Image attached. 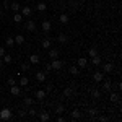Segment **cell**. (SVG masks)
Masks as SVG:
<instances>
[{"label": "cell", "instance_id": "21", "mask_svg": "<svg viewBox=\"0 0 122 122\" xmlns=\"http://www.w3.org/2000/svg\"><path fill=\"white\" fill-rule=\"evenodd\" d=\"M59 20H60V23H62V25H67V23H68V15H67V13H62Z\"/></svg>", "mask_w": 122, "mask_h": 122}, {"label": "cell", "instance_id": "25", "mask_svg": "<svg viewBox=\"0 0 122 122\" xmlns=\"http://www.w3.org/2000/svg\"><path fill=\"white\" fill-rule=\"evenodd\" d=\"M103 88L106 91H109V90H111V81H109V80H103Z\"/></svg>", "mask_w": 122, "mask_h": 122}, {"label": "cell", "instance_id": "32", "mask_svg": "<svg viewBox=\"0 0 122 122\" xmlns=\"http://www.w3.org/2000/svg\"><path fill=\"white\" fill-rule=\"evenodd\" d=\"M20 85H21V86H26V85H28V78H26V76H21V78H20Z\"/></svg>", "mask_w": 122, "mask_h": 122}, {"label": "cell", "instance_id": "33", "mask_svg": "<svg viewBox=\"0 0 122 122\" xmlns=\"http://www.w3.org/2000/svg\"><path fill=\"white\" fill-rule=\"evenodd\" d=\"M64 111H65V107H64V104H59V106H57V109H56V112H57V114H62Z\"/></svg>", "mask_w": 122, "mask_h": 122}, {"label": "cell", "instance_id": "38", "mask_svg": "<svg viewBox=\"0 0 122 122\" xmlns=\"http://www.w3.org/2000/svg\"><path fill=\"white\" fill-rule=\"evenodd\" d=\"M26 114H28V112H26V111H23V109H20V111H18V116H20V117H25Z\"/></svg>", "mask_w": 122, "mask_h": 122}, {"label": "cell", "instance_id": "18", "mask_svg": "<svg viewBox=\"0 0 122 122\" xmlns=\"http://www.w3.org/2000/svg\"><path fill=\"white\" fill-rule=\"evenodd\" d=\"M29 62H31V64H34V65H36V64H39V56H38V54L29 56Z\"/></svg>", "mask_w": 122, "mask_h": 122}, {"label": "cell", "instance_id": "34", "mask_svg": "<svg viewBox=\"0 0 122 122\" xmlns=\"http://www.w3.org/2000/svg\"><path fill=\"white\" fill-rule=\"evenodd\" d=\"M7 46H8V47L15 46V39H13V38H7Z\"/></svg>", "mask_w": 122, "mask_h": 122}, {"label": "cell", "instance_id": "22", "mask_svg": "<svg viewBox=\"0 0 122 122\" xmlns=\"http://www.w3.org/2000/svg\"><path fill=\"white\" fill-rule=\"evenodd\" d=\"M13 39H15V44H23V42H25V38H23L21 34H16Z\"/></svg>", "mask_w": 122, "mask_h": 122}, {"label": "cell", "instance_id": "2", "mask_svg": "<svg viewBox=\"0 0 122 122\" xmlns=\"http://www.w3.org/2000/svg\"><path fill=\"white\" fill-rule=\"evenodd\" d=\"M64 67L62 64V60H59V59H52V64H51V68H54V70H60Z\"/></svg>", "mask_w": 122, "mask_h": 122}, {"label": "cell", "instance_id": "16", "mask_svg": "<svg viewBox=\"0 0 122 122\" xmlns=\"http://www.w3.org/2000/svg\"><path fill=\"white\" fill-rule=\"evenodd\" d=\"M72 94H73V90H72V88H65L64 93H62V98H70Z\"/></svg>", "mask_w": 122, "mask_h": 122}, {"label": "cell", "instance_id": "10", "mask_svg": "<svg viewBox=\"0 0 122 122\" xmlns=\"http://www.w3.org/2000/svg\"><path fill=\"white\" fill-rule=\"evenodd\" d=\"M10 93L13 94V96H18V94L21 93V90H20V86H16V85H11V90H10Z\"/></svg>", "mask_w": 122, "mask_h": 122}, {"label": "cell", "instance_id": "23", "mask_svg": "<svg viewBox=\"0 0 122 122\" xmlns=\"http://www.w3.org/2000/svg\"><path fill=\"white\" fill-rule=\"evenodd\" d=\"M72 119H81V112L78 111V109H73V112H72Z\"/></svg>", "mask_w": 122, "mask_h": 122}, {"label": "cell", "instance_id": "29", "mask_svg": "<svg viewBox=\"0 0 122 122\" xmlns=\"http://www.w3.org/2000/svg\"><path fill=\"white\" fill-rule=\"evenodd\" d=\"M88 114H90L91 117H94V116H98V109H96V107H91V109H88Z\"/></svg>", "mask_w": 122, "mask_h": 122}, {"label": "cell", "instance_id": "11", "mask_svg": "<svg viewBox=\"0 0 122 122\" xmlns=\"http://www.w3.org/2000/svg\"><path fill=\"white\" fill-rule=\"evenodd\" d=\"M119 99H121V98H119V93H111L109 94V101H111V103H119Z\"/></svg>", "mask_w": 122, "mask_h": 122}, {"label": "cell", "instance_id": "36", "mask_svg": "<svg viewBox=\"0 0 122 122\" xmlns=\"http://www.w3.org/2000/svg\"><path fill=\"white\" fill-rule=\"evenodd\" d=\"M70 5H72V8H73V10H78V7H80V2H72Z\"/></svg>", "mask_w": 122, "mask_h": 122}, {"label": "cell", "instance_id": "5", "mask_svg": "<svg viewBox=\"0 0 122 122\" xmlns=\"http://www.w3.org/2000/svg\"><path fill=\"white\" fill-rule=\"evenodd\" d=\"M36 80H38L39 83H44V81H46V72H44V70L38 72V73H36Z\"/></svg>", "mask_w": 122, "mask_h": 122}, {"label": "cell", "instance_id": "13", "mask_svg": "<svg viewBox=\"0 0 122 122\" xmlns=\"http://www.w3.org/2000/svg\"><path fill=\"white\" fill-rule=\"evenodd\" d=\"M46 91H44V90H38V91H36V93H34V96H36V98H38V99H44V98H46Z\"/></svg>", "mask_w": 122, "mask_h": 122}, {"label": "cell", "instance_id": "27", "mask_svg": "<svg viewBox=\"0 0 122 122\" xmlns=\"http://www.w3.org/2000/svg\"><path fill=\"white\" fill-rule=\"evenodd\" d=\"M91 62H93L94 65H99V64H101V57H99V56H94V57H91Z\"/></svg>", "mask_w": 122, "mask_h": 122}, {"label": "cell", "instance_id": "39", "mask_svg": "<svg viewBox=\"0 0 122 122\" xmlns=\"http://www.w3.org/2000/svg\"><path fill=\"white\" fill-rule=\"evenodd\" d=\"M99 96H101L99 91H98V90H94V91H93V98H99Z\"/></svg>", "mask_w": 122, "mask_h": 122}, {"label": "cell", "instance_id": "43", "mask_svg": "<svg viewBox=\"0 0 122 122\" xmlns=\"http://www.w3.org/2000/svg\"><path fill=\"white\" fill-rule=\"evenodd\" d=\"M52 90H54V86H52V85H47V90H46V93H47V91H52Z\"/></svg>", "mask_w": 122, "mask_h": 122}, {"label": "cell", "instance_id": "47", "mask_svg": "<svg viewBox=\"0 0 122 122\" xmlns=\"http://www.w3.org/2000/svg\"><path fill=\"white\" fill-rule=\"evenodd\" d=\"M2 16H3V13H2V11H0V20H2Z\"/></svg>", "mask_w": 122, "mask_h": 122}, {"label": "cell", "instance_id": "28", "mask_svg": "<svg viewBox=\"0 0 122 122\" xmlns=\"http://www.w3.org/2000/svg\"><path fill=\"white\" fill-rule=\"evenodd\" d=\"M2 60H3V64H10L11 62V56L10 54H5V56L2 57Z\"/></svg>", "mask_w": 122, "mask_h": 122}, {"label": "cell", "instance_id": "45", "mask_svg": "<svg viewBox=\"0 0 122 122\" xmlns=\"http://www.w3.org/2000/svg\"><path fill=\"white\" fill-rule=\"evenodd\" d=\"M49 70H51V64H47V65H46V68H44V72H49Z\"/></svg>", "mask_w": 122, "mask_h": 122}, {"label": "cell", "instance_id": "14", "mask_svg": "<svg viewBox=\"0 0 122 122\" xmlns=\"http://www.w3.org/2000/svg\"><path fill=\"white\" fill-rule=\"evenodd\" d=\"M103 70H104V73H111V72H112V64H111V62L104 64V65H103Z\"/></svg>", "mask_w": 122, "mask_h": 122}, {"label": "cell", "instance_id": "6", "mask_svg": "<svg viewBox=\"0 0 122 122\" xmlns=\"http://www.w3.org/2000/svg\"><path fill=\"white\" fill-rule=\"evenodd\" d=\"M41 28H42V31H44V33H49V31H51V28H52V25H51V21L44 20V21H42V25H41Z\"/></svg>", "mask_w": 122, "mask_h": 122}, {"label": "cell", "instance_id": "7", "mask_svg": "<svg viewBox=\"0 0 122 122\" xmlns=\"http://www.w3.org/2000/svg\"><path fill=\"white\" fill-rule=\"evenodd\" d=\"M76 64H78V65H76V67H78V68H85V67L88 65V60H86V57H80Z\"/></svg>", "mask_w": 122, "mask_h": 122}, {"label": "cell", "instance_id": "20", "mask_svg": "<svg viewBox=\"0 0 122 122\" xmlns=\"http://www.w3.org/2000/svg\"><path fill=\"white\" fill-rule=\"evenodd\" d=\"M39 119H41L42 122H46V121L51 119V116H49V112H41V114H39Z\"/></svg>", "mask_w": 122, "mask_h": 122}, {"label": "cell", "instance_id": "12", "mask_svg": "<svg viewBox=\"0 0 122 122\" xmlns=\"http://www.w3.org/2000/svg\"><path fill=\"white\" fill-rule=\"evenodd\" d=\"M47 56L51 57V59H57L59 57V49H49V54Z\"/></svg>", "mask_w": 122, "mask_h": 122}, {"label": "cell", "instance_id": "31", "mask_svg": "<svg viewBox=\"0 0 122 122\" xmlns=\"http://www.w3.org/2000/svg\"><path fill=\"white\" fill-rule=\"evenodd\" d=\"M23 103H25V106H31V104L34 103V99H33V98H25Z\"/></svg>", "mask_w": 122, "mask_h": 122}, {"label": "cell", "instance_id": "41", "mask_svg": "<svg viewBox=\"0 0 122 122\" xmlns=\"http://www.w3.org/2000/svg\"><path fill=\"white\" fill-rule=\"evenodd\" d=\"M28 114H29V116H36V109H29Z\"/></svg>", "mask_w": 122, "mask_h": 122}, {"label": "cell", "instance_id": "17", "mask_svg": "<svg viewBox=\"0 0 122 122\" xmlns=\"http://www.w3.org/2000/svg\"><path fill=\"white\" fill-rule=\"evenodd\" d=\"M41 46H42V49H51L52 42H51V39H44V41L41 42Z\"/></svg>", "mask_w": 122, "mask_h": 122}, {"label": "cell", "instance_id": "26", "mask_svg": "<svg viewBox=\"0 0 122 122\" xmlns=\"http://www.w3.org/2000/svg\"><path fill=\"white\" fill-rule=\"evenodd\" d=\"M36 8H38L39 11H46L47 5H46V3H44V2H39V3H38V7H36Z\"/></svg>", "mask_w": 122, "mask_h": 122}, {"label": "cell", "instance_id": "4", "mask_svg": "<svg viewBox=\"0 0 122 122\" xmlns=\"http://www.w3.org/2000/svg\"><path fill=\"white\" fill-rule=\"evenodd\" d=\"M93 80L96 81V83H101V81L104 80V73H103V72H94Z\"/></svg>", "mask_w": 122, "mask_h": 122}, {"label": "cell", "instance_id": "48", "mask_svg": "<svg viewBox=\"0 0 122 122\" xmlns=\"http://www.w3.org/2000/svg\"><path fill=\"white\" fill-rule=\"evenodd\" d=\"M46 2H54V0H46Z\"/></svg>", "mask_w": 122, "mask_h": 122}, {"label": "cell", "instance_id": "1", "mask_svg": "<svg viewBox=\"0 0 122 122\" xmlns=\"http://www.w3.org/2000/svg\"><path fill=\"white\" fill-rule=\"evenodd\" d=\"M0 119H2V121H8V119H11V111H10L8 107H5V109L0 111Z\"/></svg>", "mask_w": 122, "mask_h": 122}, {"label": "cell", "instance_id": "40", "mask_svg": "<svg viewBox=\"0 0 122 122\" xmlns=\"http://www.w3.org/2000/svg\"><path fill=\"white\" fill-rule=\"evenodd\" d=\"M7 83H8L10 86H11V85H16V81H15V80H13V78H8V81H7Z\"/></svg>", "mask_w": 122, "mask_h": 122}, {"label": "cell", "instance_id": "35", "mask_svg": "<svg viewBox=\"0 0 122 122\" xmlns=\"http://www.w3.org/2000/svg\"><path fill=\"white\" fill-rule=\"evenodd\" d=\"M28 70H29V64H26V62L21 64V72H28Z\"/></svg>", "mask_w": 122, "mask_h": 122}, {"label": "cell", "instance_id": "44", "mask_svg": "<svg viewBox=\"0 0 122 122\" xmlns=\"http://www.w3.org/2000/svg\"><path fill=\"white\" fill-rule=\"evenodd\" d=\"M5 56V49H3V47H0V57H3Z\"/></svg>", "mask_w": 122, "mask_h": 122}, {"label": "cell", "instance_id": "3", "mask_svg": "<svg viewBox=\"0 0 122 122\" xmlns=\"http://www.w3.org/2000/svg\"><path fill=\"white\" fill-rule=\"evenodd\" d=\"M21 15H23L25 18H29V16L33 15V8H31V7H23V8H21Z\"/></svg>", "mask_w": 122, "mask_h": 122}, {"label": "cell", "instance_id": "9", "mask_svg": "<svg viewBox=\"0 0 122 122\" xmlns=\"http://www.w3.org/2000/svg\"><path fill=\"white\" fill-rule=\"evenodd\" d=\"M57 41H59V44H67V41H68V38H67V34H64V33H60V34L57 36Z\"/></svg>", "mask_w": 122, "mask_h": 122}, {"label": "cell", "instance_id": "46", "mask_svg": "<svg viewBox=\"0 0 122 122\" xmlns=\"http://www.w3.org/2000/svg\"><path fill=\"white\" fill-rule=\"evenodd\" d=\"M2 65H3V60H2V57H0V68H2Z\"/></svg>", "mask_w": 122, "mask_h": 122}, {"label": "cell", "instance_id": "19", "mask_svg": "<svg viewBox=\"0 0 122 122\" xmlns=\"http://www.w3.org/2000/svg\"><path fill=\"white\" fill-rule=\"evenodd\" d=\"M21 20H23V15H21L20 11H16V13L13 15V21H15V23H21Z\"/></svg>", "mask_w": 122, "mask_h": 122}, {"label": "cell", "instance_id": "24", "mask_svg": "<svg viewBox=\"0 0 122 122\" xmlns=\"http://www.w3.org/2000/svg\"><path fill=\"white\" fill-rule=\"evenodd\" d=\"M70 73L76 76L78 73H80V68H78V67H75V65H72V67H70Z\"/></svg>", "mask_w": 122, "mask_h": 122}, {"label": "cell", "instance_id": "15", "mask_svg": "<svg viewBox=\"0 0 122 122\" xmlns=\"http://www.w3.org/2000/svg\"><path fill=\"white\" fill-rule=\"evenodd\" d=\"M10 8L16 13V11H20V10H21V5H20L18 2H13V3H10Z\"/></svg>", "mask_w": 122, "mask_h": 122}, {"label": "cell", "instance_id": "37", "mask_svg": "<svg viewBox=\"0 0 122 122\" xmlns=\"http://www.w3.org/2000/svg\"><path fill=\"white\" fill-rule=\"evenodd\" d=\"M98 121H99V122H106V121H107V117H106V116H99V114H98Z\"/></svg>", "mask_w": 122, "mask_h": 122}, {"label": "cell", "instance_id": "30", "mask_svg": "<svg viewBox=\"0 0 122 122\" xmlns=\"http://www.w3.org/2000/svg\"><path fill=\"white\" fill-rule=\"evenodd\" d=\"M88 56H90V57H94V56H98V51H96L94 47H91V49L88 51Z\"/></svg>", "mask_w": 122, "mask_h": 122}, {"label": "cell", "instance_id": "42", "mask_svg": "<svg viewBox=\"0 0 122 122\" xmlns=\"http://www.w3.org/2000/svg\"><path fill=\"white\" fill-rule=\"evenodd\" d=\"M57 122H65V119H64L60 114H59V117H57Z\"/></svg>", "mask_w": 122, "mask_h": 122}, {"label": "cell", "instance_id": "8", "mask_svg": "<svg viewBox=\"0 0 122 122\" xmlns=\"http://www.w3.org/2000/svg\"><path fill=\"white\" fill-rule=\"evenodd\" d=\"M25 26H26V29H28V31H34V29H36V23H34L33 20H28Z\"/></svg>", "mask_w": 122, "mask_h": 122}]
</instances>
